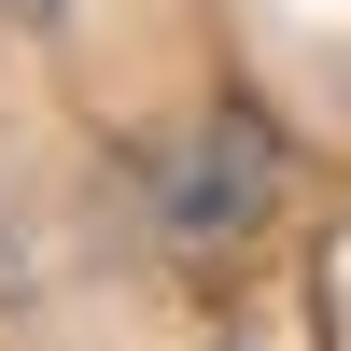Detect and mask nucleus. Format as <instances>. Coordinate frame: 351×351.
<instances>
[{"label":"nucleus","instance_id":"nucleus-1","mask_svg":"<svg viewBox=\"0 0 351 351\" xmlns=\"http://www.w3.org/2000/svg\"><path fill=\"white\" fill-rule=\"evenodd\" d=\"M253 211H267V141L211 112V127L183 141V169H169V239H239Z\"/></svg>","mask_w":351,"mask_h":351},{"label":"nucleus","instance_id":"nucleus-2","mask_svg":"<svg viewBox=\"0 0 351 351\" xmlns=\"http://www.w3.org/2000/svg\"><path fill=\"white\" fill-rule=\"evenodd\" d=\"M0 14H28V28H56V14H71V0H0Z\"/></svg>","mask_w":351,"mask_h":351}]
</instances>
